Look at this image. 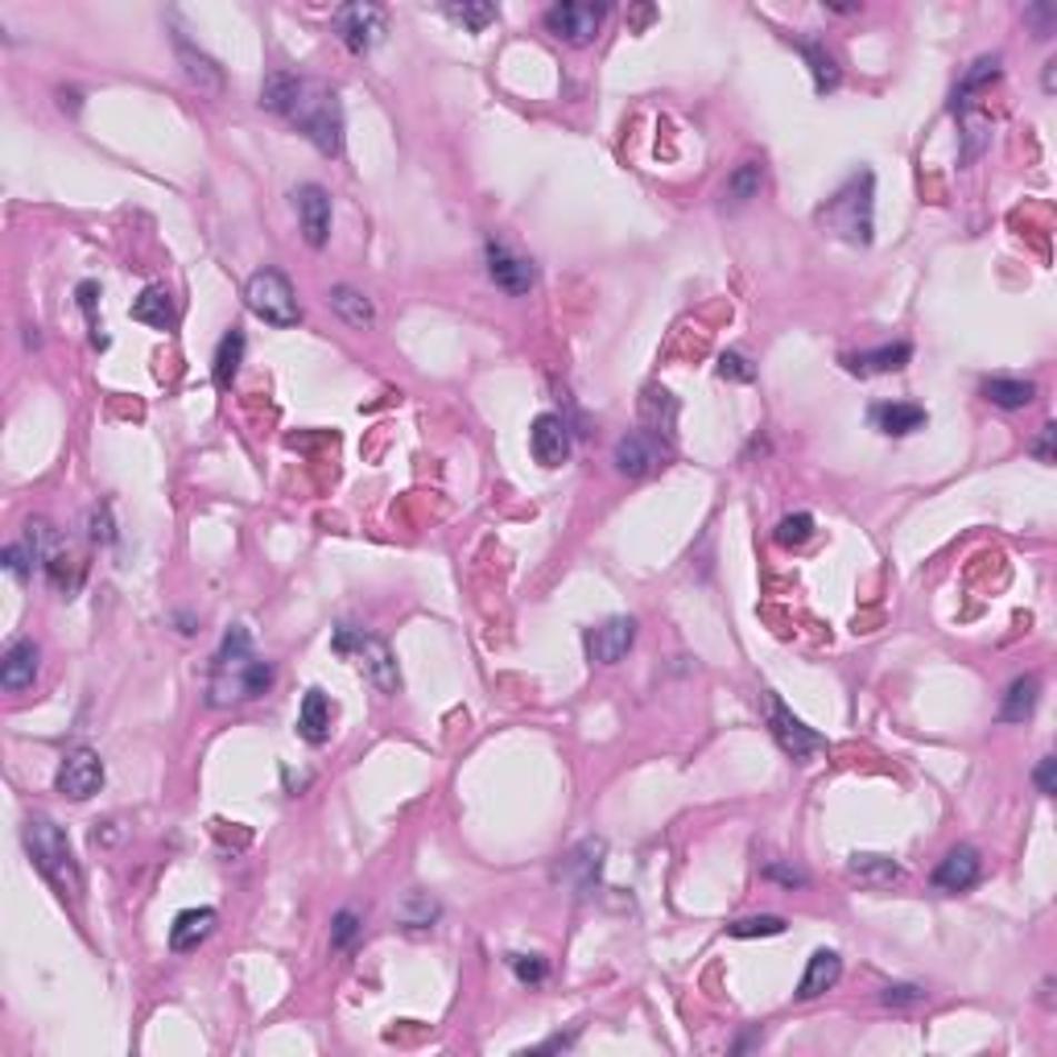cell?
Segmentation results:
<instances>
[{
  "label": "cell",
  "instance_id": "11",
  "mask_svg": "<svg viewBox=\"0 0 1057 1057\" xmlns=\"http://www.w3.org/2000/svg\"><path fill=\"white\" fill-rule=\"evenodd\" d=\"M661 459H666V442L661 438L645 435V430H632V435H624L620 442H616V450H611V463H616V471L628 479H645L652 476L657 467H661Z\"/></svg>",
  "mask_w": 1057,
  "mask_h": 1057
},
{
  "label": "cell",
  "instance_id": "41",
  "mask_svg": "<svg viewBox=\"0 0 1057 1057\" xmlns=\"http://www.w3.org/2000/svg\"><path fill=\"white\" fill-rule=\"evenodd\" d=\"M356 938H360V913L343 909L339 917H335V926H331V946H335V950H348Z\"/></svg>",
  "mask_w": 1057,
  "mask_h": 1057
},
{
  "label": "cell",
  "instance_id": "2",
  "mask_svg": "<svg viewBox=\"0 0 1057 1057\" xmlns=\"http://www.w3.org/2000/svg\"><path fill=\"white\" fill-rule=\"evenodd\" d=\"M273 666L257 657L252 637H248L245 624H236L232 632L223 637L219 652L211 657V681H207V695L211 707H232V702H257L269 695L273 686Z\"/></svg>",
  "mask_w": 1057,
  "mask_h": 1057
},
{
  "label": "cell",
  "instance_id": "17",
  "mask_svg": "<svg viewBox=\"0 0 1057 1057\" xmlns=\"http://www.w3.org/2000/svg\"><path fill=\"white\" fill-rule=\"evenodd\" d=\"M640 421H645V435L652 438H674V426H678V401L674 392L661 389V385H649L640 392Z\"/></svg>",
  "mask_w": 1057,
  "mask_h": 1057
},
{
  "label": "cell",
  "instance_id": "37",
  "mask_svg": "<svg viewBox=\"0 0 1057 1057\" xmlns=\"http://www.w3.org/2000/svg\"><path fill=\"white\" fill-rule=\"evenodd\" d=\"M74 298H79V310L88 315V327H91V348L103 351V348H108V335H103V322L96 319V298H100V286H96V281H79V290H74Z\"/></svg>",
  "mask_w": 1057,
  "mask_h": 1057
},
{
  "label": "cell",
  "instance_id": "12",
  "mask_svg": "<svg viewBox=\"0 0 1057 1057\" xmlns=\"http://www.w3.org/2000/svg\"><path fill=\"white\" fill-rule=\"evenodd\" d=\"M632 640H637V620L632 616H616V620L599 624V628H587L582 645H587V657L595 666H616L624 652L632 649Z\"/></svg>",
  "mask_w": 1057,
  "mask_h": 1057
},
{
  "label": "cell",
  "instance_id": "9",
  "mask_svg": "<svg viewBox=\"0 0 1057 1057\" xmlns=\"http://www.w3.org/2000/svg\"><path fill=\"white\" fill-rule=\"evenodd\" d=\"M335 33L343 38L351 54H368L372 46H380V38L389 33V17L380 4H368V0H356V4H343L335 13Z\"/></svg>",
  "mask_w": 1057,
  "mask_h": 1057
},
{
  "label": "cell",
  "instance_id": "33",
  "mask_svg": "<svg viewBox=\"0 0 1057 1057\" xmlns=\"http://www.w3.org/2000/svg\"><path fill=\"white\" fill-rule=\"evenodd\" d=\"M984 397L991 401V406H999V409H1025V406H1033L1037 385H1033V380H1004V377H996V380H987V385H984Z\"/></svg>",
  "mask_w": 1057,
  "mask_h": 1057
},
{
  "label": "cell",
  "instance_id": "43",
  "mask_svg": "<svg viewBox=\"0 0 1057 1057\" xmlns=\"http://www.w3.org/2000/svg\"><path fill=\"white\" fill-rule=\"evenodd\" d=\"M880 999L888 1004V1008H913V1004H921L926 999V991L917 984H888L880 991Z\"/></svg>",
  "mask_w": 1057,
  "mask_h": 1057
},
{
  "label": "cell",
  "instance_id": "28",
  "mask_svg": "<svg viewBox=\"0 0 1057 1057\" xmlns=\"http://www.w3.org/2000/svg\"><path fill=\"white\" fill-rule=\"evenodd\" d=\"M327 302H331L335 315L348 322V327H356V331L377 327V306L368 302L360 290H351V286H335V290L327 293Z\"/></svg>",
  "mask_w": 1057,
  "mask_h": 1057
},
{
  "label": "cell",
  "instance_id": "49",
  "mask_svg": "<svg viewBox=\"0 0 1057 1057\" xmlns=\"http://www.w3.org/2000/svg\"><path fill=\"white\" fill-rule=\"evenodd\" d=\"M765 876H768V880H781V884H789V888H801V884H806V871H797V868H781V864H768Z\"/></svg>",
  "mask_w": 1057,
  "mask_h": 1057
},
{
  "label": "cell",
  "instance_id": "42",
  "mask_svg": "<svg viewBox=\"0 0 1057 1057\" xmlns=\"http://www.w3.org/2000/svg\"><path fill=\"white\" fill-rule=\"evenodd\" d=\"M719 377L739 380V385H752L756 368L748 363V356H739V351H724V356H719Z\"/></svg>",
  "mask_w": 1057,
  "mask_h": 1057
},
{
  "label": "cell",
  "instance_id": "18",
  "mask_svg": "<svg viewBox=\"0 0 1057 1057\" xmlns=\"http://www.w3.org/2000/svg\"><path fill=\"white\" fill-rule=\"evenodd\" d=\"M38 661H42V649L33 645V640H17V645H9V652H4V661H0V686L4 690H26V686H33V678H38Z\"/></svg>",
  "mask_w": 1057,
  "mask_h": 1057
},
{
  "label": "cell",
  "instance_id": "32",
  "mask_svg": "<svg viewBox=\"0 0 1057 1057\" xmlns=\"http://www.w3.org/2000/svg\"><path fill=\"white\" fill-rule=\"evenodd\" d=\"M240 360H245V335L228 331L223 339H219L216 348V363H211V377H216V389H232L236 372H240Z\"/></svg>",
  "mask_w": 1057,
  "mask_h": 1057
},
{
  "label": "cell",
  "instance_id": "5",
  "mask_svg": "<svg viewBox=\"0 0 1057 1057\" xmlns=\"http://www.w3.org/2000/svg\"><path fill=\"white\" fill-rule=\"evenodd\" d=\"M331 649L343 652V657H351V661L363 669V678L372 681L380 695H397V690H401L397 657H392V649L380 637L363 632V628H351V624H339V628H335Z\"/></svg>",
  "mask_w": 1057,
  "mask_h": 1057
},
{
  "label": "cell",
  "instance_id": "16",
  "mask_svg": "<svg viewBox=\"0 0 1057 1057\" xmlns=\"http://www.w3.org/2000/svg\"><path fill=\"white\" fill-rule=\"evenodd\" d=\"M979 876H984L979 851H975V847H955V851L934 868V888H938V893H967V888L979 884Z\"/></svg>",
  "mask_w": 1057,
  "mask_h": 1057
},
{
  "label": "cell",
  "instance_id": "1",
  "mask_svg": "<svg viewBox=\"0 0 1057 1057\" xmlns=\"http://www.w3.org/2000/svg\"><path fill=\"white\" fill-rule=\"evenodd\" d=\"M261 108L290 120L293 129L310 137L315 149L327 158L343 153V108H339V96L319 79H302V74L286 71L269 74L261 88Z\"/></svg>",
  "mask_w": 1057,
  "mask_h": 1057
},
{
  "label": "cell",
  "instance_id": "35",
  "mask_svg": "<svg viewBox=\"0 0 1057 1057\" xmlns=\"http://www.w3.org/2000/svg\"><path fill=\"white\" fill-rule=\"evenodd\" d=\"M438 900H430L426 893H409L406 900H401V926L406 929H430L438 921Z\"/></svg>",
  "mask_w": 1057,
  "mask_h": 1057
},
{
  "label": "cell",
  "instance_id": "47",
  "mask_svg": "<svg viewBox=\"0 0 1057 1057\" xmlns=\"http://www.w3.org/2000/svg\"><path fill=\"white\" fill-rule=\"evenodd\" d=\"M1025 21H1033L1037 26V38H1049L1054 33V21H1057V9L1054 4H1037V9H1028Z\"/></svg>",
  "mask_w": 1057,
  "mask_h": 1057
},
{
  "label": "cell",
  "instance_id": "19",
  "mask_svg": "<svg viewBox=\"0 0 1057 1057\" xmlns=\"http://www.w3.org/2000/svg\"><path fill=\"white\" fill-rule=\"evenodd\" d=\"M216 909H187L174 917L170 926V950L174 955H187V950H199L211 934H216Z\"/></svg>",
  "mask_w": 1057,
  "mask_h": 1057
},
{
  "label": "cell",
  "instance_id": "3",
  "mask_svg": "<svg viewBox=\"0 0 1057 1057\" xmlns=\"http://www.w3.org/2000/svg\"><path fill=\"white\" fill-rule=\"evenodd\" d=\"M21 839H26V851H30L33 868L42 871L62 897L79 900V893H83V871L74 864L71 842L62 835V826L54 822V818H46V814H30L26 826H21Z\"/></svg>",
  "mask_w": 1057,
  "mask_h": 1057
},
{
  "label": "cell",
  "instance_id": "6",
  "mask_svg": "<svg viewBox=\"0 0 1057 1057\" xmlns=\"http://www.w3.org/2000/svg\"><path fill=\"white\" fill-rule=\"evenodd\" d=\"M245 302H248V310H252L257 319L269 322V327H298V319H302L290 277L277 273V269H261V273L248 277Z\"/></svg>",
  "mask_w": 1057,
  "mask_h": 1057
},
{
  "label": "cell",
  "instance_id": "24",
  "mask_svg": "<svg viewBox=\"0 0 1057 1057\" xmlns=\"http://www.w3.org/2000/svg\"><path fill=\"white\" fill-rule=\"evenodd\" d=\"M132 319L146 322V327H153V331H174L178 310H174V298H170V290H166V286H146V290H141V298L132 302Z\"/></svg>",
  "mask_w": 1057,
  "mask_h": 1057
},
{
  "label": "cell",
  "instance_id": "10",
  "mask_svg": "<svg viewBox=\"0 0 1057 1057\" xmlns=\"http://www.w3.org/2000/svg\"><path fill=\"white\" fill-rule=\"evenodd\" d=\"M103 789V760L96 748L79 744L71 752L62 756L59 765V794L71 797V801H88Z\"/></svg>",
  "mask_w": 1057,
  "mask_h": 1057
},
{
  "label": "cell",
  "instance_id": "4",
  "mask_svg": "<svg viewBox=\"0 0 1057 1057\" xmlns=\"http://www.w3.org/2000/svg\"><path fill=\"white\" fill-rule=\"evenodd\" d=\"M871 195H876V178L871 170H864L818 211V223L842 236L847 245H871Z\"/></svg>",
  "mask_w": 1057,
  "mask_h": 1057
},
{
  "label": "cell",
  "instance_id": "7",
  "mask_svg": "<svg viewBox=\"0 0 1057 1057\" xmlns=\"http://www.w3.org/2000/svg\"><path fill=\"white\" fill-rule=\"evenodd\" d=\"M760 702H765V715H768V731H772V739H777V748H781L789 760H797V765H806L810 756H818L826 748V739L814 731V727H806L801 719H797L794 710L785 707L781 698L772 695V690H765L760 695Z\"/></svg>",
  "mask_w": 1057,
  "mask_h": 1057
},
{
  "label": "cell",
  "instance_id": "51",
  "mask_svg": "<svg viewBox=\"0 0 1057 1057\" xmlns=\"http://www.w3.org/2000/svg\"><path fill=\"white\" fill-rule=\"evenodd\" d=\"M1054 67L1057 62H1045V91H1054Z\"/></svg>",
  "mask_w": 1057,
  "mask_h": 1057
},
{
  "label": "cell",
  "instance_id": "48",
  "mask_svg": "<svg viewBox=\"0 0 1057 1057\" xmlns=\"http://www.w3.org/2000/svg\"><path fill=\"white\" fill-rule=\"evenodd\" d=\"M1054 438H1057V426H1054V421H1045V426H1041V438L1033 442V455H1037L1041 463H1054Z\"/></svg>",
  "mask_w": 1057,
  "mask_h": 1057
},
{
  "label": "cell",
  "instance_id": "40",
  "mask_svg": "<svg viewBox=\"0 0 1057 1057\" xmlns=\"http://www.w3.org/2000/svg\"><path fill=\"white\" fill-rule=\"evenodd\" d=\"M508 967H512V975H517L521 984H529V987L546 984V975H550L546 958H537V955H508Z\"/></svg>",
  "mask_w": 1057,
  "mask_h": 1057
},
{
  "label": "cell",
  "instance_id": "30",
  "mask_svg": "<svg viewBox=\"0 0 1057 1057\" xmlns=\"http://www.w3.org/2000/svg\"><path fill=\"white\" fill-rule=\"evenodd\" d=\"M1037 698H1041V678H1037V674L1016 678L1013 686H1008V695H1004L999 719H1004V724H1025V719H1033V710H1037Z\"/></svg>",
  "mask_w": 1057,
  "mask_h": 1057
},
{
  "label": "cell",
  "instance_id": "27",
  "mask_svg": "<svg viewBox=\"0 0 1057 1057\" xmlns=\"http://www.w3.org/2000/svg\"><path fill=\"white\" fill-rule=\"evenodd\" d=\"M999 79V59H979V62H970L967 67V74H963V83L955 88V96H950V112L955 117H963V112H970V103H975V96L984 88H991Z\"/></svg>",
  "mask_w": 1057,
  "mask_h": 1057
},
{
  "label": "cell",
  "instance_id": "22",
  "mask_svg": "<svg viewBox=\"0 0 1057 1057\" xmlns=\"http://www.w3.org/2000/svg\"><path fill=\"white\" fill-rule=\"evenodd\" d=\"M839 975H842V958L835 955V950H814L810 963H806V975H801V984H797V999L826 996L830 987L839 984Z\"/></svg>",
  "mask_w": 1057,
  "mask_h": 1057
},
{
  "label": "cell",
  "instance_id": "38",
  "mask_svg": "<svg viewBox=\"0 0 1057 1057\" xmlns=\"http://www.w3.org/2000/svg\"><path fill=\"white\" fill-rule=\"evenodd\" d=\"M447 17L450 21H459L463 30L483 33L496 21V9L492 4H447Z\"/></svg>",
  "mask_w": 1057,
  "mask_h": 1057
},
{
  "label": "cell",
  "instance_id": "50",
  "mask_svg": "<svg viewBox=\"0 0 1057 1057\" xmlns=\"http://www.w3.org/2000/svg\"><path fill=\"white\" fill-rule=\"evenodd\" d=\"M575 1037H579V1033H570V1037H550V1041L541 1045V1049H570V1045H575Z\"/></svg>",
  "mask_w": 1057,
  "mask_h": 1057
},
{
  "label": "cell",
  "instance_id": "21",
  "mask_svg": "<svg viewBox=\"0 0 1057 1057\" xmlns=\"http://www.w3.org/2000/svg\"><path fill=\"white\" fill-rule=\"evenodd\" d=\"M298 736H302L306 744H315V748L331 739V698L322 695L319 686L306 690L302 707H298Z\"/></svg>",
  "mask_w": 1057,
  "mask_h": 1057
},
{
  "label": "cell",
  "instance_id": "45",
  "mask_svg": "<svg viewBox=\"0 0 1057 1057\" xmlns=\"http://www.w3.org/2000/svg\"><path fill=\"white\" fill-rule=\"evenodd\" d=\"M1057 760L1054 756H1041V765L1033 768V781H1037V794L1041 797H1054L1057 794Z\"/></svg>",
  "mask_w": 1057,
  "mask_h": 1057
},
{
  "label": "cell",
  "instance_id": "26",
  "mask_svg": "<svg viewBox=\"0 0 1057 1057\" xmlns=\"http://www.w3.org/2000/svg\"><path fill=\"white\" fill-rule=\"evenodd\" d=\"M847 871H851V880H859L864 888H893V884L905 876L897 859H888V855H871V851H855Z\"/></svg>",
  "mask_w": 1057,
  "mask_h": 1057
},
{
  "label": "cell",
  "instance_id": "46",
  "mask_svg": "<svg viewBox=\"0 0 1057 1057\" xmlns=\"http://www.w3.org/2000/svg\"><path fill=\"white\" fill-rule=\"evenodd\" d=\"M91 537L96 541H103V546H112L117 541V529H112V508L100 505L96 512H91Z\"/></svg>",
  "mask_w": 1057,
  "mask_h": 1057
},
{
  "label": "cell",
  "instance_id": "23",
  "mask_svg": "<svg viewBox=\"0 0 1057 1057\" xmlns=\"http://www.w3.org/2000/svg\"><path fill=\"white\" fill-rule=\"evenodd\" d=\"M913 360V348L909 343H884V348L876 351H859V356H847V368H851L855 377H884V372H900L905 363Z\"/></svg>",
  "mask_w": 1057,
  "mask_h": 1057
},
{
  "label": "cell",
  "instance_id": "36",
  "mask_svg": "<svg viewBox=\"0 0 1057 1057\" xmlns=\"http://www.w3.org/2000/svg\"><path fill=\"white\" fill-rule=\"evenodd\" d=\"M727 934H731V938H777V934H785V917H777V913L744 917L736 926H727Z\"/></svg>",
  "mask_w": 1057,
  "mask_h": 1057
},
{
  "label": "cell",
  "instance_id": "14",
  "mask_svg": "<svg viewBox=\"0 0 1057 1057\" xmlns=\"http://www.w3.org/2000/svg\"><path fill=\"white\" fill-rule=\"evenodd\" d=\"M293 207H298V223H302L306 245H327V236H331V199H327V190L319 182H306V187L293 190Z\"/></svg>",
  "mask_w": 1057,
  "mask_h": 1057
},
{
  "label": "cell",
  "instance_id": "31",
  "mask_svg": "<svg viewBox=\"0 0 1057 1057\" xmlns=\"http://www.w3.org/2000/svg\"><path fill=\"white\" fill-rule=\"evenodd\" d=\"M797 50H801V59L810 62L814 91H818V96H826V91L839 88V83H842V71H839V62H835V54H830V50H826L822 42H801Z\"/></svg>",
  "mask_w": 1057,
  "mask_h": 1057
},
{
  "label": "cell",
  "instance_id": "25",
  "mask_svg": "<svg viewBox=\"0 0 1057 1057\" xmlns=\"http://www.w3.org/2000/svg\"><path fill=\"white\" fill-rule=\"evenodd\" d=\"M871 421H876V430L888 438H905V435H917L921 426H926V409L921 406H909V401H888V406H876L871 409Z\"/></svg>",
  "mask_w": 1057,
  "mask_h": 1057
},
{
  "label": "cell",
  "instance_id": "29",
  "mask_svg": "<svg viewBox=\"0 0 1057 1057\" xmlns=\"http://www.w3.org/2000/svg\"><path fill=\"white\" fill-rule=\"evenodd\" d=\"M604 851H608V842L604 839H587L579 851L566 859V876H575L579 897H591L595 893V876H599V868H604Z\"/></svg>",
  "mask_w": 1057,
  "mask_h": 1057
},
{
  "label": "cell",
  "instance_id": "44",
  "mask_svg": "<svg viewBox=\"0 0 1057 1057\" xmlns=\"http://www.w3.org/2000/svg\"><path fill=\"white\" fill-rule=\"evenodd\" d=\"M4 566H9L13 579H30V570H33L30 546H9V550H4Z\"/></svg>",
  "mask_w": 1057,
  "mask_h": 1057
},
{
  "label": "cell",
  "instance_id": "20",
  "mask_svg": "<svg viewBox=\"0 0 1057 1057\" xmlns=\"http://www.w3.org/2000/svg\"><path fill=\"white\" fill-rule=\"evenodd\" d=\"M174 46H178V59H182V71H187L190 83L203 91V96H219V91H223V71L216 67V59L203 54V50H195L182 33L174 38Z\"/></svg>",
  "mask_w": 1057,
  "mask_h": 1057
},
{
  "label": "cell",
  "instance_id": "8",
  "mask_svg": "<svg viewBox=\"0 0 1057 1057\" xmlns=\"http://www.w3.org/2000/svg\"><path fill=\"white\" fill-rule=\"evenodd\" d=\"M608 17V4H579V0H566V4H554L546 9V30L566 46H591L599 38V26Z\"/></svg>",
  "mask_w": 1057,
  "mask_h": 1057
},
{
  "label": "cell",
  "instance_id": "15",
  "mask_svg": "<svg viewBox=\"0 0 1057 1057\" xmlns=\"http://www.w3.org/2000/svg\"><path fill=\"white\" fill-rule=\"evenodd\" d=\"M529 450L541 467H562L570 459V426L558 413H541L529 430Z\"/></svg>",
  "mask_w": 1057,
  "mask_h": 1057
},
{
  "label": "cell",
  "instance_id": "34",
  "mask_svg": "<svg viewBox=\"0 0 1057 1057\" xmlns=\"http://www.w3.org/2000/svg\"><path fill=\"white\" fill-rule=\"evenodd\" d=\"M760 187H765V170H760V161H744L736 174L727 178L724 199H731V203H748V199L760 195Z\"/></svg>",
  "mask_w": 1057,
  "mask_h": 1057
},
{
  "label": "cell",
  "instance_id": "13",
  "mask_svg": "<svg viewBox=\"0 0 1057 1057\" xmlns=\"http://www.w3.org/2000/svg\"><path fill=\"white\" fill-rule=\"evenodd\" d=\"M483 257H488V277H492V281L505 293H529V290H534V281H537L534 261L517 257V252H512L508 245H500V240H488Z\"/></svg>",
  "mask_w": 1057,
  "mask_h": 1057
},
{
  "label": "cell",
  "instance_id": "39",
  "mask_svg": "<svg viewBox=\"0 0 1057 1057\" xmlns=\"http://www.w3.org/2000/svg\"><path fill=\"white\" fill-rule=\"evenodd\" d=\"M810 537H814L810 512H794V517H785V521L777 525V541H781V546H801V541H810Z\"/></svg>",
  "mask_w": 1057,
  "mask_h": 1057
}]
</instances>
